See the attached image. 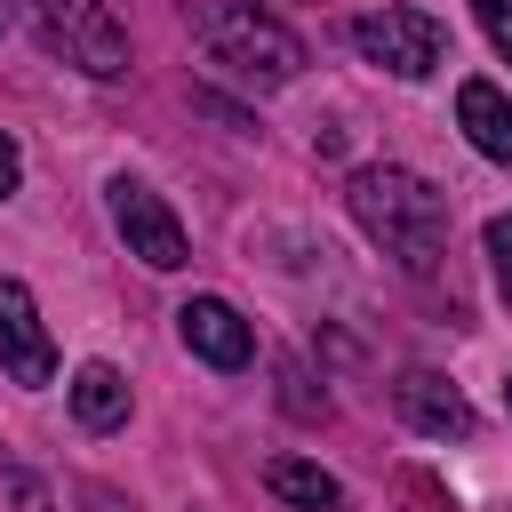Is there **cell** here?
I'll list each match as a JSON object with an SVG mask.
<instances>
[{"label": "cell", "instance_id": "cell-1", "mask_svg": "<svg viewBox=\"0 0 512 512\" xmlns=\"http://www.w3.org/2000/svg\"><path fill=\"white\" fill-rule=\"evenodd\" d=\"M352 216L400 272H432V256L448 240V200L408 168H360L352 176Z\"/></svg>", "mask_w": 512, "mask_h": 512}, {"label": "cell", "instance_id": "cell-2", "mask_svg": "<svg viewBox=\"0 0 512 512\" xmlns=\"http://www.w3.org/2000/svg\"><path fill=\"white\" fill-rule=\"evenodd\" d=\"M192 32H200V48H208L224 72H240L248 88H288V80L304 72V40H296L280 16H264L256 0H200V8H192Z\"/></svg>", "mask_w": 512, "mask_h": 512}, {"label": "cell", "instance_id": "cell-3", "mask_svg": "<svg viewBox=\"0 0 512 512\" xmlns=\"http://www.w3.org/2000/svg\"><path fill=\"white\" fill-rule=\"evenodd\" d=\"M24 8H32L40 40H48L64 64H80V72H96V80H120V72H128V32H120V16H112L104 0H24Z\"/></svg>", "mask_w": 512, "mask_h": 512}, {"label": "cell", "instance_id": "cell-4", "mask_svg": "<svg viewBox=\"0 0 512 512\" xmlns=\"http://www.w3.org/2000/svg\"><path fill=\"white\" fill-rule=\"evenodd\" d=\"M352 48H360L376 72H392V80H424V72H440L448 32H440V16H424V8H376V16L352 24Z\"/></svg>", "mask_w": 512, "mask_h": 512}, {"label": "cell", "instance_id": "cell-5", "mask_svg": "<svg viewBox=\"0 0 512 512\" xmlns=\"http://www.w3.org/2000/svg\"><path fill=\"white\" fill-rule=\"evenodd\" d=\"M104 200H112V224H120L128 256H144L152 272H176V264L192 256V240H184L176 208H168L152 184H136V176H112V184H104Z\"/></svg>", "mask_w": 512, "mask_h": 512}, {"label": "cell", "instance_id": "cell-6", "mask_svg": "<svg viewBox=\"0 0 512 512\" xmlns=\"http://www.w3.org/2000/svg\"><path fill=\"white\" fill-rule=\"evenodd\" d=\"M0 368L8 384H48L56 376V344L40 328V304L24 280H0Z\"/></svg>", "mask_w": 512, "mask_h": 512}, {"label": "cell", "instance_id": "cell-7", "mask_svg": "<svg viewBox=\"0 0 512 512\" xmlns=\"http://www.w3.org/2000/svg\"><path fill=\"white\" fill-rule=\"evenodd\" d=\"M176 336H184V352H200L208 368H248V352H256L248 320H240L224 296H192V304H176Z\"/></svg>", "mask_w": 512, "mask_h": 512}, {"label": "cell", "instance_id": "cell-8", "mask_svg": "<svg viewBox=\"0 0 512 512\" xmlns=\"http://www.w3.org/2000/svg\"><path fill=\"white\" fill-rule=\"evenodd\" d=\"M392 408H400L416 432H432V440H464V432H472V400H464L448 376H432V368H408V376L392 384Z\"/></svg>", "mask_w": 512, "mask_h": 512}, {"label": "cell", "instance_id": "cell-9", "mask_svg": "<svg viewBox=\"0 0 512 512\" xmlns=\"http://www.w3.org/2000/svg\"><path fill=\"white\" fill-rule=\"evenodd\" d=\"M456 120H464V136H472L488 160L512 168V104H504L496 80H464V88H456Z\"/></svg>", "mask_w": 512, "mask_h": 512}, {"label": "cell", "instance_id": "cell-10", "mask_svg": "<svg viewBox=\"0 0 512 512\" xmlns=\"http://www.w3.org/2000/svg\"><path fill=\"white\" fill-rule=\"evenodd\" d=\"M72 416H80L88 432H112V424H128V376H120L112 360H88V368L72 376Z\"/></svg>", "mask_w": 512, "mask_h": 512}, {"label": "cell", "instance_id": "cell-11", "mask_svg": "<svg viewBox=\"0 0 512 512\" xmlns=\"http://www.w3.org/2000/svg\"><path fill=\"white\" fill-rule=\"evenodd\" d=\"M264 488H272L280 504H296V512H336V504H344V488H336L320 464H304V456H272V464H264Z\"/></svg>", "mask_w": 512, "mask_h": 512}, {"label": "cell", "instance_id": "cell-12", "mask_svg": "<svg viewBox=\"0 0 512 512\" xmlns=\"http://www.w3.org/2000/svg\"><path fill=\"white\" fill-rule=\"evenodd\" d=\"M488 264H496V288L512 304V216H488Z\"/></svg>", "mask_w": 512, "mask_h": 512}, {"label": "cell", "instance_id": "cell-13", "mask_svg": "<svg viewBox=\"0 0 512 512\" xmlns=\"http://www.w3.org/2000/svg\"><path fill=\"white\" fill-rule=\"evenodd\" d=\"M480 8V32L496 40V56H512V0H472Z\"/></svg>", "mask_w": 512, "mask_h": 512}, {"label": "cell", "instance_id": "cell-14", "mask_svg": "<svg viewBox=\"0 0 512 512\" xmlns=\"http://www.w3.org/2000/svg\"><path fill=\"white\" fill-rule=\"evenodd\" d=\"M16 184H24V152H16V136L0 128V200H8Z\"/></svg>", "mask_w": 512, "mask_h": 512}, {"label": "cell", "instance_id": "cell-15", "mask_svg": "<svg viewBox=\"0 0 512 512\" xmlns=\"http://www.w3.org/2000/svg\"><path fill=\"white\" fill-rule=\"evenodd\" d=\"M80 512H136V504H128L120 488H88V496H80Z\"/></svg>", "mask_w": 512, "mask_h": 512}, {"label": "cell", "instance_id": "cell-16", "mask_svg": "<svg viewBox=\"0 0 512 512\" xmlns=\"http://www.w3.org/2000/svg\"><path fill=\"white\" fill-rule=\"evenodd\" d=\"M0 32H8V0H0Z\"/></svg>", "mask_w": 512, "mask_h": 512}, {"label": "cell", "instance_id": "cell-17", "mask_svg": "<svg viewBox=\"0 0 512 512\" xmlns=\"http://www.w3.org/2000/svg\"><path fill=\"white\" fill-rule=\"evenodd\" d=\"M504 408H512V376H504Z\"/></svg>", "mask_w": 512, "mask_h": 512}]
</instances>
